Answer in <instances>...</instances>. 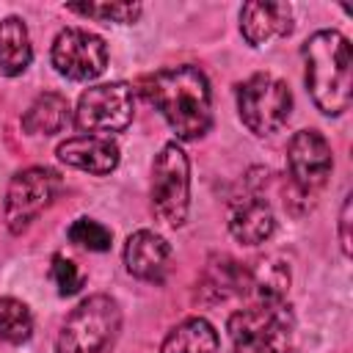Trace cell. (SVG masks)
Returning a JSON list of instances; mask_svg holds the SVG:
<instances>
[{
  "label": "cell",
  "instance_id": "6da1fadb",
  "mask_svg": "<svg viewBox=\"0 0 353 353\" xmlns=\"http://www.w3.org/2000/svg\"><path fill=\"white\" fill-rule=\"evenodd\" d=\"M143 97L160 110L179 141H196L212 127V91L199 66L160 69L141 83Z\"/></svg>",
  "mask_w": 353,
  "mask_h": 353
},
{
  "label": "cell",
  "instance_id": "3957f363",
  "mask_svg": "<svg viewBox=\"0 0 353 353\" xmlns=\"http://www.w3.org/2000/svg\"><path fill=\"white\" fill-rule=\"evenodd\" d=\"M232 353H295V317L287 301H254L226 323Z\"/></svg>",
  "mask_w": 353,
  "mask_h": 353
},
{
  "label": "cell",
  "instance_id": "7a4b0ae2",
  "mask_svg": "<svg viewBox=\"0 0 353 353\" xmlns=\"http://www.w3.org/2000/svg\"><path fill=\"white\" fill-rule=\"evenodd\" d=\"M306 88L325 116H339L353 97V52L339 30H317L303 44Z\"/></svg>",
  "mask_w": 353,
  "mask_h": 353
},
{
  "label": "cell",
  "instance_id": "5bb4252c",
  "mask_svg": "<svg viewBox=\"0 0 353 353\" xmlns=\"http://www.w3.org/2000/svg\"><path fill=\"white\" fill-rule=\"evenodd\" d=\"M292 30V8L287 3H245L240 8V33L251 47H262Z\"/></svg>",
  "mask_w": 353,
  "mask_h": 353
},
{
  "label": "cell",
  "instance_id": "9a60e30c",
  "mask_svg": "<svg viewBox=\"0 0 353 353\" xmlns=\"http://www.w3.org/2000/svg\"><path fill=\"white\" fill-rule=\"evenodd\" d=\"M201 292H207V301L251 295V270L232 256H210L201 279Z\"/></svg>",
  "mask_w": 353,
  "mask_h": 353
},
{
  "label": "cell",
  "instance_id": "52a82bcc",
  "mask_svg": "<svg viewBox=\"0 0 353 353\" xmlns=\"http://www.w3.org/2000/svg\"><path fill=\"white\" fill-rule=\"evenodd\" d=\"M290 110H292V94L287 83L276 74L259 72L237 85V113L240 121L254 135L265 138L279 132L287 124Z\"/></svg>",
  "mask_w": 353,
  "mask_h": 353
},
{
  "label": "cell",
  "instance_id": "5b68a950",
  "mask_svg": "<svg viewBox=\"0 0 353 353\" xmlns=\"http://www.w3.org/2000/svg\"><path fill=\"white\" fill-rule=\"evenodd\" d=\"M121 334V309L110 295H88L63 320L55 353H113Z\"/></svg>",
  "mask_w": 353,
  "mask_h": 353
},
{
  "label": "cell",
  "instance_id": "ac0fdd59",
  "mask_svg": "<svg viewBox=\"0 0 353 353\" xmlns=\"http://www.w3.org/2000/svg\"><path fill=\"white\" fill-rule=\"evenodd\" d=\"M160 353H218V331L204 317H188L168 331Z\"/></svg>",
  "mask_w": 353,
  "mask_h": 353
},
{
  "label": "cell",
  "instance_id": "7c38bea8",
  "mask_svg": "<svg viewBox=\"0 0 353 353\" xmlns=\"http://www.w3.org/2000/svg\"><path fill=\"white\" fill-rule=\"evenodd\" d=\"M229 232L237 243L245 245H259L265 243L273 229H276V215L270 210V204L265 201L262 190H256L254 185H248V190L243 196H237L229 207Z\"/></svg>",
  "mask_w": 353,
  "mask_h": 353
},
{
  "label": "cell",
  "instance_id": "ba28073f",
  "mask_svg": "<svg viewBox=\"0 0 353 353\" xmlns=\"http://www.w3.org/2000/svg\"><path fill=\"white\" fill-rule=\"evenodd\" d=\"M132 116H135V94L132 85L121 80L85 88L74 108V124L85 135L110 138L113 132L127 130Z\"/></svg>",
  "mask_w": 353,
  "mask_h": 353
},
{
  "label": "cell",
  "instance_id": "9c48e42d",
  "mask_svg": "<svg viewBox=\"0 0 353 353\" xmlns=\"http://www.w3.org/2000/svg\"><path fill=\"white\" fill-rule=\"evenodd\" d=\"M61 185H63L61 174L44 165H30L25 171H17L6 190V204H3L6 226L14 234L25 232L55 201Z\"/></svg>",
  "mask_w": 353,
  "mask_h": 353
},
{
  "label": "cell",
  "instance_id": "2e32d148",
  "mask_svg": "<svg viewBox=\"0 0 353 353\" xmlns=\"http://www.w3.org/2000/svg\"><path fill=\"white\" fill-rule=\"evenodd\" d=\"M69 116L72 110L66 97H61L58 91H44L22 113V130L28 135H55L66 127Z\"/></svg>",
  "mask_w": 353,
  "mask_h": 353
},
{
  "label": "cell",
  "instance_id": "ffe728a7",
  "mask_svg": "<svg viewBox=\"0 0 353 353\" xmlns=\"http://www.w3.org/2000/svg\"><path fill=\"white\" fill-rule=\"evenodd\" d=\"M30 334H33V314L28 303L8 295L0 298V339L11 345H22L30 339Z\"/></svg>",
  "mask_w": 353,
  "mask_h": 353
},
{
  "label": "cell",
  "instance_id": "e0dca14e",
  "mask_svg": "<svg viewBox=\"0 0 353 353\" xmlns=\"http://www.w3.org/2000/svg\"><path fill=\"white\" fill-rule=\"evenodd\" d=\"M33 61V44L28 25L19 17H6L0 22V72L6 77L22 74Z\"/></svg>",
  "mask_w": 353,
  "mask_h": 353
},
{
  "label": "cell",
  "instance_id": "277c9868",
  "mask_svg": "<svg viewBox=\"0 0 353 353\" xmlns=\"http://www.w3.org/2000/svg\"><path fill=\"white\" fill-rule=\"evenodd\" d=\"M334 168L331 146L317 130H301L290 138L287 146V182H284V207L292 215H303L317 193L325 188Z\"/></svg>",
  "mask_w": 353,
  "mask_h": 353
},
{
  "label": "cell",
  "instance_id": "8992f818",
  "mask_svg": "<svg viewBox=\"0 0 353 353\" xmlns=\"http://www.w3.org/2000/svg\"><path fill=\"white\" fill-rule=\"evenodd\" d=\"M152 212L165 226H182L190 210V163L176 141L165 143L152 163Z\"/></svg>",
  "mask_w": 353,
  "mask_h": 353
},
{
  "label": "cell",
  "instance_id": "4fadbf2b",
  "mask_svg": "<svg viewBox=\"0 0 353 353\" xmlns=\"http://www.w3.org/2000/svg\"><path fill=\"white\" fill-rule=\"evenodd\" d=\"M55 152H58L61 163L88 171V174H97V176L110 174L121 160L119 143L105 135H74V138H66L63 143H58Z\"/></svg>",
  "mask_w": 353,
  "mask_h": 353
},
{
  "label": "cell",
  "instance_id": "d6986e66",
  "mask_svg": "<svg viewBox=\"0 0 353 353\" xmlns=\"http://www.w3.org/2000/svg\"><path fill=\"white\" fill-rule=\"evenodd\" d=\"M251 270V295L256 301H284L290 287V270L279 259H262Z\"/></svg>",
  "mask_w": 353,
  "mask_h": 353
},
{
  "label": "cell",
  "instance_id": "cb8c5ba5",
  "mask_svg": "<svg viewBox=\"0 0 353 353\" xmlns=\"http://www.w3.org/2000/svg\"><path fill=\"white\" fill-rule=\"evenodd\" d=\"M339 245H342V254L350 256V196H345L342 212H339Z\"/></svg>",
  "mask_w": 353,
  "mask_h": 353
},
{
  "label": "cell",
  "instance_id": "44dd1931",
  "mask_svg": "<svg viewBox=\"0 0 353 353\" xmlns=\"http://www.w3.org/2000/svg\"><path fill=\"white\" fill-rule=\"evenodd\" d=\"M69 11L97 19V22H116V25H132L143 6L141 3H66Z\"/></svg>",
  "mask_w": 353,
  "mask_h": 353
},
{
  "label": "cell",
  "instance_id": "8fae6325",
  "mask_svg": "<svg viewBox=\"0 0 353 353\" xmlns=\"http://www.w3.org/2000/svg\"><path fill=\"white\" fill-rule=\"evenodd\" d=\"M124 268L130 276L152 284H163L171 268V245L152 229H138L124 243Z\"/></svg>",
  "mask_w": 353,
  "mask_h": 353
},
{
  "label": "cell",
  "instance_id": "603a6c76",
  "mask_svg": "<svg viewBox=\"0 0 353 353\" xmlns=\"http://www.w3.org/2000/svg\"><path fill=\"white\" fill-rule=\"evenodd\" d=\"M50 276H52V281H55V287H58L61 295H74V292L83 287V281H85V276H83V270L77 268V262L66 259L63 254H55V256H52V270H50Z\"/></svg>",
  "mask_w": 353,
  "mask_h": 353
},
{
  "label": "cell",
  "instance_id": "30bf717a",
  "mask_svg": "<svg viewBox=\"0 0 353 353\" xmlns=\"http://www.w3.org/2000/svg\"><path fill=\"white\" fill-rule=\"evenodd\" d=\"M52 66L69 80H94L108 66V44L85 28H63L52 39Z\"/></svg>",
  "mask_w": 353,
  "mask_h": 353
},
{
  "label": "cell",
  "instance_id": "7402d4cb",
  "mask_svg": "<svg viewBox=\"0 0 353 353\" xmlns=\"http://www.w3.org/2000/svg\"><path fill=\"white\" fill-rule=\"evenodd\" d=\"M69 240L85 251H108L110 248V229L94 218H77L69 226Z\"/></svg>",
  "mask_w": 353,
  "mask_h": 353
}]
</instances>
